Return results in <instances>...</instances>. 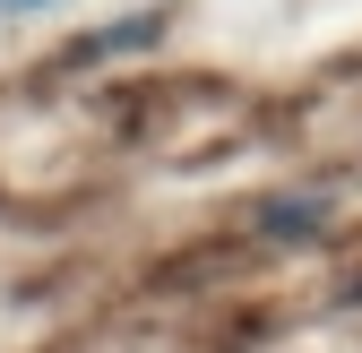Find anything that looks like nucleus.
Here are the masks:
<instances>
[{"instance_id":"obj_1","label":"nucleus","mask_w":362,"mask_h":353,"mask_svg":"<svg viewBox=\"0 0 362 353\" xmlns=\"http://www.w3.org/2000/svg\"><path fill=\"white\" fill-rule=\"evenodd\" d=\"M9 9H61V0H0V18H9Z\"/></svg>"}]
</instances>
